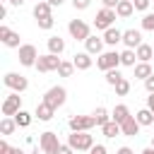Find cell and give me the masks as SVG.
Instances as JSON below:
<instances>
[{"instance_id": "24", "label": "cell", "mask_w": 154, "mask_h": 154, "mask_svg": "<svg viewBox=\"0 0 154 154\" xmlns=\"http://www.w3.org/2000/svg\"><path fill=\"white\" fill-rule=\"evenodd\" d=\"M135 63H140V60H137V53H135L132 48H125V51L120 53V65H125V67H135Z\"/></svg>"}, {"instance_id": "17", "label": "cell", "mask_w": 154, "mask_h": 154, "mask_svg": "<svg viewBox=\"0 0 154 154\" xmlns=\"http://www.w3.org/2000/svg\"><path fill=\"white\" fill-rule=\"evenodd\" d=\"M34 116H36L38 120H43V123H46V120H51V118L55 116V108H53V106H48L46 101H41V103H36V111H34Z\"/></svg>"}, {"instance_id": "5", "label": "cell", "mask_w": 154, "mask_h": 154, "mask_svg": "<svg viewBox=\"0 0 154 154\" xmlns=\"http://www.w3.org/2000/svg\"><path fill=\"white\" fill-rule=\"evenodd\" d=\"M116 10H108V7H101L99 12H96V17H94V26L96 29H101V31H106V29H111L113 26V22H116Z\"/></svg>"}, {"instance_id": "4", "label": "cell", "mask_w": 154, "mask_h": 154, "mask_svg": "<svg viewBox=\"0 0 154 154\" xmlns=\"http://www.w3.org/2000/svg\"><path fill=\"white\" fill-rule=\"evenodd\" d=\"M43 101H46L48 106H53V108L58 111V108H60V106H63V103L67 101V89H65V87H58V84H55V87H51V89H48V91L43 94Z\"/></svg>"}, {"instance_id": "19", "label": "cell", "mask_w": 154, "mask_h": 154, "mask_svg": "<svg viewBox=\"0 0 154 154\" xmlns=\"http://www.w3.org/2000/svg\"><path fill=\"white\" fill-rule=\"evenodd\" d=\"M128 118H130V108H128L125 103H118V106L113 108V113H111V120H116L118 125H123Z\"/></svg>"}, {"instance_id": "2", "label": "cell", "mask_w": 154, "mask_h": 154, "mask_svg": "<svg viewBox=\"0 0 154 154\" xmlns=\"http://www.w3.org/2000/svg\"><path fill=\"white\" fill-rule=\"evenodd\" d=\"M118 65H120V53H118V51H106V53L96 55V67L103 70V72L118 70Z\"/></svg>"}, {"instance_id": "44", "label": "cell", "mask_w": 154, "mask_h": 154, "mask_svg": "<svg viewBox=\"0 0 154 154\" xmlns=\"http://www.w3.org/2000/svg\"><path fill=\"white\" fill-rule=\"evenodd\" d=\"M116 154H135V152H132V149H130V147H120V149H118V152H116Z\"/></svg>"}, {"instance_id": "50", "label": "cell", "mask_w": 154, "mask_h": 154, "mask_svg": "<svg viewBox=\"0 0 154 154\" xmlns=\"http://www.w3.org/2000/svg\"><path fill=\"white\" fill-rule=\"evenodd\" d=\"M152 147H154V135H152Z\"/></svg>"}, {"instance_id": "21", "label": "cell", "mask_w": 154, "mask_h": 154, "mask_svg": "<svg viewBox=\"0 0 154 154\" xmlns=\"http://www.w3.org/2000/svg\"><path fill=\"white\" fill-rule=\"evenodd\" d=\"M132 12H135V5H132V0H120V2H118V7H116V14H118L120 19H128Z\"/></svg>"}, {"instance_id": "31", "label": "cell", "mask_w": 154, "mask_h": 154, "mask_svg": "<svg viewBox=\"0 0 154 154\" xmlns=\"http://www.w3.org/2000/svg\"><path fill=\"white\" fill-rule=\"evenodd\" d=\"M14 123H17L19 128H29V125H31V113H26V111L22 108V111L14 116Z\"/></svg>"}, {"instance_id": "27", "label": "cell", "mask_w": 154, "mask_h": 154, "mask_svg": "<svg viewBox=\"0 0 154 154\" xmlns=\"http://www.w3.org/2000/svg\"><path fill=\"white\" fill-rule=\"evenodd\" d=\"M135 118H137V123L144 128V125H152L154 123V113L149 111V108H142V111H137L135 113Z\"/></svg>"}, {"instance_id": "13", "label": "cell", "mask_w": 154, "mask_h": 154, "mask_svg": "<svg viewBox=\"0 0 154 154\" xmlns=\"http://www.w3.org/2000/svg\"><path fill=\"white\" fill-rule=\"evenodd\" d=\"M123 43H125V48L137 51V46H142V34L137 29H128V31H123Z\"/></svg>"}, {"instance_id": "22", "label": "cell", "mask_w": 154, "mask_h": 154, "mask_svg": "<svg viewBox=\"0 0 154 154\" xmlns=\"http://www.w3.org/2000/svg\"><path fill=\"white\" fill-rule=\"evenodd\" d=\"M135 53H137V60H140V63H149V60L154 58V48H152L149 43L137 46V51H135Z\"/></svg>"}, {"instance_id": "30", "label": "cell", "mask_w": 154, "mask_h": 154, "mask_svg": "<svg viewBox=\"0 0 154 154\" xmlns=\"http://www.w3.org/2000/svg\"><path fill=\"white\" fill-rule=\"evenodd\" d=\"M77 67H75V63L72 60H63L60 63V67H58V75L60 77H72V72H75Z\"/></svg>"}, {"instance_id": "51", "label": "cell", "mask_w": 154, "mask_h": 154, "mask_svg": "<svg viewBox=\"0 0 154 154\" xmlns=\"http://www.w3.org/2000/svg\"><path fill=\"white\" fill-rule=\"evenodd\" d=\"M2 2H7V0H2Z\"/></svg>"}, {"instance_id": "14", "label": "cell", "mask_w": 154, "mask_h": 154, "mask_svg": "<svg viewBox=\"0 0 154 154\" xmlns=\"http://www.w3.org/2000/svg\"><path fill=\"white\" fill-rule=\"evenodd\" d=\"M84 51L89 55H101L103 53V36H89L84 41Z\"/></svg>"}, {"instance_id": "12", "label": "cell", "mask_w": 154, "mask_h": 154, "mask_svg": "<svg viewBox=\"0 0 154 154\" xmlns=\"http://www.w3.org/2000/svg\"><path fill=\"white\" fill-rule=\"evenodd\" d=\"M0 41H2L7 48H19V46H22V43H19V34L12 31L10 26H5V24H0Z\"/></svg>"}, {"instance_id": "42", "label": "cell", "mask_w": 154, "mask_h": 154, "mask_svg": "<svg viewBox=\"0 0 154 154\" xmlns=\"http://www.w3.org/2000/svg\"><path fill=\"white\" fill-rule=\"evenodd\" d=\"M101 2H103V7H108V10H116L120 0H101Z\"/></svg>"}, {"instance_id": "46", "label": "cell", "mask_w": 154, "mask_h": 154, "mask_svg": "<svg viewBox=\"0 0 154 154\" xmlns=\"http://www.w3.org/2000/svg\"><path fill=\"white\" fill-rule=\"evenodd\" d=\"M7 2H10V5H14V7H19V5H24L26 0H7Z\"/></svg>"}, {"instance_id": "45", "label": "cell", "mask_w": 154, "mask_h": 154, "mask_svg": "<svg viewBox=\"0 0 154 154\" xmlns=\"http://www.w3.org/2000/svg\"><path fill=\"white\" fill-rule=\"evenodd\" d=\"M46 2H48V5H51V7H60V5H63V2H65V0H46Z\"/></svg>"}, {"instance_id": "47", "label": "cell", "mask_w": 154, "mask_h": 154, "mask_svg": "<svg viewBox=\"0 0 154 154\" xmlns=\"http://www.w3.org/2000/svg\"><path fill=\"white\" fill-rule=\"evenodd\" d=\"M140 154H154V147H144V149H142Z\"/></svg>"}, {"instance_id": "36", "label": "cell", "mask_w": 154, "mask_h": 154, "mask_svg": "<svg viewBox=\"0 0 154 154\" xmlns=\"http://www.w3.org/2000/svg\"><path fill=\"white\" fill-rule=\"evenodd\" d=\"M149 2H152V0H132L135 10H140V12H147V10H149Z\"/></svg>"}, {"instance_id": "26", "label": "cell", "mask_w": 154, "mask_h": 154, "mask_svg": "<svg viewBox=\"0 0 154 154\" xmlns=\"http://www.w3.org/2000/svg\"><path fill=\"white\" fill-rule=\"evenodd\" d=\"M17 128H19V125L14 123V118H5V116H2V120H0V135L7 137V135H12Z\"/></svg>"}, {"instance_id": "40", "label": "cell", "mask_w": 154, "mask_h": 154, "mask_svg": "<svg viewBox=\"0 0 154 154\" xmlns=\"http://www.w3.org/2000/svg\"><path fill=\"white\" fill-rule=\"evenodd\" d=\"M89 154H106V147H103V144H94V147L89 149Z\"/></svg>"}, {"instance_id": "16", "label": "cell", "mask_w": 154, "mask_h": 154, "mask_svg": "<svg viewBox=\"0 0 154 154\" xmlns=\"http://www.w3.org/2000/svg\"><path fill=\"white\" fill-rule=\"evenodd\" d=\"M103 43H106V46H118V43H123V31L116 29V26L106 29V31H103Z\"/></svg>"}, {"instance_id": "6", "label": "cell", "mask_w": 154, "mask_h": 154, "mask_svg": "<svg viewBox=\"0 0 154 154\" xmlns=\"http://www.w3.org/2000/svg\"><path fill=\"white\" fill-rule=\"evenodd\" d=\"M67 31H70V36H72L75 41H87V38L91 36V34H89V24H87L84 19H70Z\"/></svg>"}, {"instance_id": "20", "label": "cell", "mask_w": 154, "mask_h": 154, "mask_svg": "<svg viewBox=\"0 0 154 154\" xmlns=\"http://www.w3.org/2000/svg\"><path fill=\"white\" fill-rule=\"evenodd\" d=\"M46 46H48V53H53V55H60V53L65 51V41H63L60 36H48Z\"/></svg>"}, {"instance_id": "41", "label": "cell", "mask_w": 154, "mask_h": 154, "mask_svg": "<svg viewBox=\"0 0 154 154\" xmlns=\"http://www.w3.org/2000/svg\"><path fill=\"white\" fill-rule=\"evenodd\" d=\"M0 154H12V147H10V144H7L5 140L0 142Z\"/></svg>"}, {"instance_id": "25", "label": "cell", "mask_w": 154, "mask_h": 154, "mask_svg": "<svg viewBox=\"0 0 154 154\" xmlns=\"http://www.w3.org/2000/svg\"><path fill=\"white\" fill-rule=\"evenodd\" d=\"M152 75H154V70H152V65H149V63H137V65H135V77H137V79H142V82H144V79H147V77H152Z\"/></svg>"}, {"instance_id": "37", "label": "cell", "mask_w": 154, "mask_h": 154, "mask_svg": "<svg viewBox=\"0 0 154 154\" xmlns=\"http://www.w3.org/2000/svg\"><path fill=\"white\" fill-rule=\"evenodd\" d=\"M91 5V0H72V7L75 10H87Z\"/></svg>"}, {"instance_id": "11", "label": "cell", "mask_w": 154, "mask_h": 154, "mask_svg": "<svg viewBox=\"0 0 154 154\" xmlns=\"http://www.w3.org/2000/svg\"><path fill=\"white\" fill-rule=\"evenodd\" d=\"M38 147H41L43 152H48V154H55V149L60 147V142H58V132H53V130L41 132V135H38Z\"/></svg>"}, {"instance_id": "52", "label": "cell", "mask_w": 154, "mask_h": 154, "mask_svg": "<svg viewBox=\"0 0 154 154\" xmlns=\"http://www.w3.org/2000/svg\"><path fill=\"white\" fill-rule=\"evenodd\" d=\"M36 2H41V0H36Z\"/></svg>"}, {"instance_id": "15", "label": "cell", "mask_w": 154, "mask_h": 154, "mask_svg": "<svg viewBox=\"0 0 154 154\" xmlns=\"http://www.w3.org/2000/svg\"><path fill=\"white\" fill-rule=\"evenodd\" d=\"M140 128H142V125L137 123V118H135V116H130V118L120 125V132H123L125 137H135V135H140Z\"/></svg>"}, {"instance_id": "48", "label": "cell", "mask_w": 154, "mask_h": 154, "mask_svg": "<svg viewBox=\"0 0 154 154\" xmlns=\"http://www.w3.org/2000/svg\"><path fill=\"white\" fill-rule=\"evenodd\" d=\"M31 154H48V152H43V149H41V147H36V149H34V152H31Z\"/></svg>"}, {"instance_id": "39", "label": "cell", "mask_w": 154, "mask_h": 154, "mask_svg": "<svg viewBox=\"0 0 154 154\" xmlns=\"http://www.w3.org/2000/svg\"><path fill=\"white\" fill-rule=\"evenodd\" d=\"M144 89H147V94H154V75L144 79Z\"/></svg>"}, {"instance_id": "32", "label": "cell", "mask_w": 154, "mask_h": 154, "mask_svg": "<svg viewBox=\"0 0 154 154\" xmlns=\"http://www.w3.org/2000/svg\"><path fill=\"white\" fill-rule=\"evenodd\" d=\"M120 79H123V75H120L118 70H108V72H106V84H111V87H116V84H118Z\"/></svg>"}, {"instance_id": "18", "label": "cell", "mask_w": 154, "mask_h": 154, "mask_svg": "<svg viewBox=\"0 0 154 154\" xmlns=\"http://www.w3.org/2000/svg\"><path fill=\"white\" fill-rule=\"evenodd\" d=\"M72 63H75V67H77V70H89V67L94 65V60H91V55H89L87 51H82V53H75Z\"/></svg>"}, {"instance_id": "33", "label": "cell", "mask_w": 154, "mask_h": 154, "mask_svg": "<svg viewBox=\"0 0 154 154\" xmlns=\"http://www.w3.org/2000/svg\"><path fill=\"white\" fill-rule=\"evenodd\" d=\"M142 29H144V31H154V12H144V17H142Z\"/></svg>"}, {"instance_id": "23", "label": "cell", "mask_w": 154, "mask_h": 154, "mask_svg": "<svg viewBox=\"0 0 154 154\" xmlns=\"http://www.w3.org/2000/svg\"><path fill=\"white\" fill-rule=\"evenodd\" d=\"M51 10H53V7H51L46 0H41V2H36V5H34V17H36V19H43V17H53V14H51Z\"/></svg>"}, {"instance_id": "10", "label": "cell", "mask_w": 154, "mask_h": 154, "mask_svg": "<svg viewBox=\"0 0 154 154\" xmlns=\"http://www.w3.org/2000/svg\"><path fill=\"white\" fill-rule=\"evenodd\" d=\"M67 125L72 132H89L96 125V120H94V116H72Z\"/></svg>"}, {"instance_id": "38", "label": "cell", "mask_w": 154, "mask_h": 154, "mask_svg": "<svg viewBox=\"0 0 154 154\" xmlns=\"http://www.w3.org/2000/svg\"><path fill=\"white\" fill-rule=\"evenodd\" d=\"M55 154H75V149H72L70 144H60V147L55 149Z\"/></svg>"}, {"instance_id": "49", "label": "cell", "mask_w": 154, "mask_h": 154, "mask_svg": "<svg viewBox=\"0 0 154 154\" xmlns=\"http://www.w3.org/2000/svg\"><path fill=\"white\" fill-rule=\"evenodd\" d=\"M12 154H24V149H19V147H12Z\"/></svg>"}, {"instance_id": "28", "label": "cell", "mask_w": 154, "mask_h": 154, "mask_svg": "<svg viewBox=\"0 0 154 154\" xmlns=\"http://www.w3.org/2000/svg\"><path fill=\"white\" fill-rule=\"evenodd\" d=\"M101 132H103L106 137H116V135H123V132H120V125H118L116 120H108L106 125H101Z\"/></svg>"}, {"instance_id": "35", "label": "cell", "mask_w": 154, "mask_h": 154, "mask_svg": "<svg viewBox=\"0 0 154 154\" xmlns=\"http://www.w3.org/2000/svg\"><path fill=\"white\" fill-rule=\"evenodd\" d=\"M36 24H38V29H53V24H55V19L53 17H43V19H36Z\"/></svg>"}, {"instance_id": "3", "label": "cell", "mask_w": 154, "mask_h": 154, "mask_svg": "<svg viewBox=\"0 0 154 154\" xmlns=\"http://www.w3.org/2000/svg\"><path fill=\"white\" fill-rule=\"evenodd\" d=\"M2 82H5V87H7L10 91H17V94H22V91L29 89V79H26L24 75H19V72H7V75L2 77Z\"/></svg>"}, {"instance_id": "9", "label": "cell", "mask_w": 154, "mask_h": 154, "mask_svg": "<svg viewBox=\"0 0 154 154\" xmlns=\"http://www.w3.org/2000/svg\"><path fill=\"white\" fill-rule=\"evenodd\" d=\"M60 55H53V53H46V55H38V60H36V70L38 72H58V67H60Z\"/></svg>"}, {"instance_id": "8", "label": "cell", "mask_w": 154, "mask_h": 154, "mask_svg": "<svg viewBox=\"0 0 154 154\" xmlns=\"http://www.w3.org/2000/svg\"><path fill=\"white\" fill-rule=\"evenodd\" d=\"M19 111H22V96H19L17 91H12V94L5 96V101H2V116H5V118H14Z\"/></svg>"}, {"instance_id": "1", "label": "cell", "mask_w": 154, "mask_h": 154, "mask_svg": "<svg viewBox=\"0 0 154 154\" xmlns=\"http://www.w3.org/2000/svg\"><path fill=\"white\" fill-rule=\"evenodd\" d=\"M67 144L75 152H89L94 147V137L89 132H72V135H67Z\"/></svg>"}, {"instance_id": "34", "label": "cell", "mask_w": 154, "mask_h": 154, "mask_svg": "<svg viewBox=\"0 0 154 154\" xmlns=\"http://www.w3.org/2000/svg\"><path fill=\"white\" fill-rule=\"evenodd\" d=\"M128 91H130V82L123 77V79L116 84V94H118V96H128Z\"/></svg>"}, {"instance_id": "7", "label": "cell", "mask_w": 154, "mask_h": 154, "mask_svg": "<svg viewBox=\"0 0 154 154\" xmlns=\"http://www.w3.org/2000/svg\"><path fill=\"white\" fill-rule=\"evenodd\" d=\"M36 60H38V51L34 43H22L19 46V63L24 67H36Z\"/></svg>"}, {"instance_id": "29", "label": "cell", "mask_w": 154, "mask_h": 154, "mask_svg": "<svg viewBox=\"0 0 154 154\" xmlns=\"http://www.w3.org/2000/svg\"><path fill=\"white\" fill-rule=\"evenodd\" d=\"M91 116H94V120H96V125H99V128H101V125H106V123L111 120V116H108V111H106L103 106H99Z\"/></svg>"}, {"instance_id": "43", "label": "cell", "mask_w": 154, "mask_h": 154, "mask_svg": "<svg viewBox=\"0 0 154 154\" xmlns=\"http://www.w3.org/2000/svg\"><path fill=\"white\" fill-rule=\"evenodd\" d=\"M147 108L154 113V94H149V96H147Z\"/></svg>"}]
</instances>
